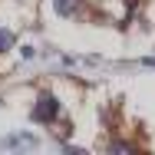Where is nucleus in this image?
Instances as JSON below:
<instances>
[{
    "label": "nucleus",
    "instance_id": "3",
    "mask_svg": "<svg viewBox=\"0 0 155 155\" xmlns=\"http://www.w3.org/2000/svg\"><path fill=\"white\" fill-rule=\"evenodd\" d=\"M10 46H13V33H10V30H3V27H0V53H7Z\"/></svg>",
    "mask_w": 155,
    "mask_h": 155
},
{
    "label": "nucleus",
    "instance_id": "1",
    "mask_svg": "<svg viewBox=\"0 0 155 155\" xmlns=\"http://www.w3.org/2000/svg\"><path fill=\"white\" fill-rule=\"evenodd\" d=\"M60 116V102H56V96L43 93L40 99H36V109H33V119L36 122H53Z\"/></svg>",
    "mask_w": 155,
    "mask_h": 155
},
{
    "label": "nucleus",
    "instance_id": "2",
    "mask_svg": "<svg viewBox=\"0 0 155 155\" xmlns=\"http://www.w3.org/2000/svg\"><path fill=\"white\" fill-rule=\"evenodd\" d=\"M53 10L60 17H76L79 13V0H53Z\"/></svg>",
    "mask_w": 155,
    "mask_h": 155
}]
</instances>
